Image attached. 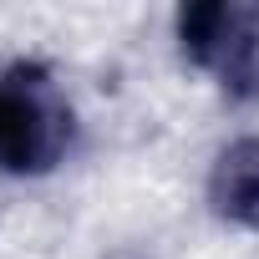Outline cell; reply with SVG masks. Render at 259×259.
Masks as SVG:
<instances>
[{
	"instance_id": "6da1fadb",
	"label": "cell",
	"mask_w": 259,
	"mask_h": 259,
	"mask_svg": "<svg viewBox=\"0 0 259 259\" xmlns=\"http://www.w3.org/2000/svg\"><path fill=\"white\" fill-rule=\"evenodd\" d=\"M76 143V112L46 61L0 66V173L41 178L66 163Z\"/></svg>"
},
{
	"instance_id": "7a4b0ae2",
	"label": "cell",
	"mask_w": 259,
	"mask_h": 259,
	"mask_svg": "<svg viewBox=\"0 0 259 259\" xmlns=\"http://www.w3.org/2000/svg\"><path fill=\"white\" fill-rule=\"evenodd\" d=\"M178 51L188 66L219 81L239 107L259 102V6L244 0H193L173 21Z\"/></svg>"
},
{
	"instance_id": "3957f363",
	"label": "cell",
	"mask_w": 259,
	"mask_h": 259,
	"mask_svg": "<svg viewBox=\"0 0 259 259\" xmlns=\"http://www.w3.org/2000/svg\"><path fill=\"white\" fill-rule=\"evenodd\" d=\"M208 208L234 224L259 234V138H234L213 168H208Z\"/></svg>"
}]
</instances>
